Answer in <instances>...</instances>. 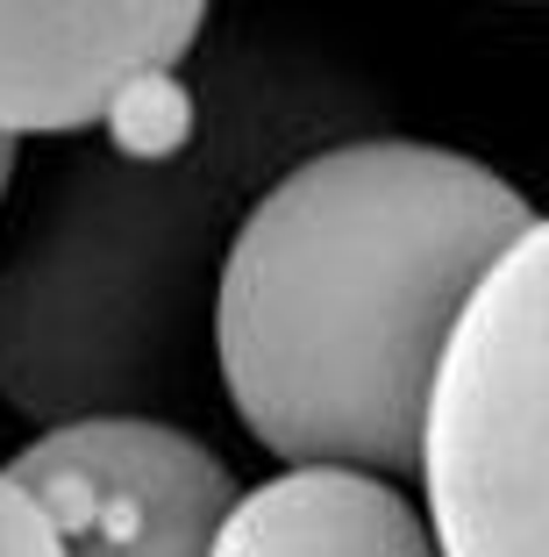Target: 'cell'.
<instances>
[{
	"instance_id": "6da1fadb",
	"label": "cell",
	"mask_w": 549,
	"mask_h": 557,
	"mask_svg": "<svg viewBox=\"0 0 549 557\" xmlns=\"http://www.w3.org/2000/svg\"><path fill=\"white\" fill-rule=\"evenodd\" d=\"M528 230V200L442 144L350 136L286 164L214 272L208 364L236 422L286 472H414L442 344Z\"/></svg>"
},
{
	"instance_id": "7a4b0ae2",
	"label": "cell",
	"mask_w": 549,
	"mask_h": 557,
	"mask_svg": "<svg viewBox=\"0 0 549 557\" xmlns=\"http://www.w3.org/2000/svg\"><path fill=\"white\" fill-rule=\"evenodd\" d=\"M164 94L144 86L108 144L58 158L0 222V408L36 429L194 408L222 250L308 129L264 79L214 108Z\"/></svg>"
},
{
	"instance_id": "3957f363",
	"label": "cell",
	"mask_w": 549,
	"mask_h": 557,
	"mask_svg": "<svg viewBox=\"0 0 549 557\" xmlns=\"http://www.w3.org/2000/svg\"><path fill=\"white\" fill-rule=\"evenodd\" d=\"M542 386H549V230L535 222L457 314L421 400L414 472L436 557L542 550Z\"/></svg>"
},
{
	"instance_id": "277c9868",
	"label": "cell",
	"mask_w": 549,
	"mask_h": 557,
	"mask_svg": "<svg viewBox=\"0 0 549 557\" xmlns=\"http://www.w3.org/2000/svg\"><path fill=\"white\" fill-rule=\"evenodd\" d=\"M43 508L58 557H208L236 472L178 422L43 429L8 465Z\"/></svg>"
},
{
	"instance_id": "5b68a950",
	"label": "cell",
	"mask_w": 549,
	"mask_h": 557,
	"mask_svg": "<svg viewBox=\"0 0 549 557\" xmlns=\"http://www.w3.org/2000/svg\"><path fill=\"white\" fill-rule=\"evenodd\" d=\"M200 0H58L0 8V144L108 129L144 86L200 50Z\"/></svg>"
},
{
	"instance_id": "8992f818",
	"label": "cell",
	"mask_w": 549,
	"mask_h": 557,
	"mask_svg": "<svg viewBox=\"0 0 549 557\" xmlns=\"http://www.w3.org/2000/svg\"><path fill=\"white\" fill-rule=\"evenodd\" d=\"M208 557H436V543L392 479L292 465L228 500Z\"/></svg>"
},
{
	"instance_id": "52a82bcc",
	"label": "cell",
	"mask_w": 549,
	"mask_h": 557,
	"mask_svg": "<svg viewBox=\"0 0 549 557\" xmlns=\"http://www.w3.org/2000/svg\"><path fill=\"white\" fill-rule=\"evenodd\" d=\"M0 557H58V536H50L43 508L8 472H0Z\"/></svg>"
},
{
	"instance_id": "ba28073f",
	"label": "cell",
	"mask_w": 549,
	"mask_h": 557,
	"mask_svg": "<svg viewBox=\"0 0 549 557\" xmlns=\"http://www.w3.org/2000/svg\"><path fill=\"white\" fill-rule=\"evenodd\" d=\"M8 186H15V150L0 144V200H8Z\"/></svg>"
}]
</instances>
